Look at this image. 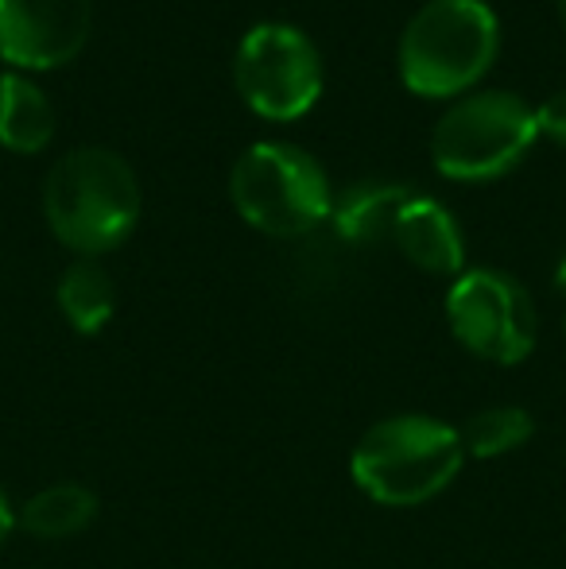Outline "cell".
Listing matches in <instances>:
<instances>
[{"instance_id":"cell-6","label":"cell","mask_w":566,"mask_h":569,"mask_svg":"<svg viewBox=\"0 0 566 569\" xmlns=\"http://www.w3.org/2000/svg\"><path fill=\"white\" fill-rule=\"evenodd\" d=\"M234 82L257 117L299 120L322 93V54L295 23H257L237 43Z\"/></svg>"},{"instance_id":"cell-18","label":"cell","mask_w":566,"mask_h":569,"mask_svg":"<svg viewBox=\"0 0 566 569\" xmlns=\"http://www.w3.org/2000/svg\"><path fill=\"white\" fill-rule=\"evenodd\" d=\"M559 20H563V28H566V0H559Z\"/></svg>"},{"instance_id":"cell-3","label":"cell","mask_w":566,"mask_h":569,"mask_svg":"<svg viewBox=\"0 0 566 569\" xmlns=\"http://www.w3.org/2000/svg\"><path fill=\"white\" fill-rule=\"evenodd\" d=\"M461 461L466 446L454 427L424 415H396L365 430L349 469L369 500L385 508H416L458 477Z\"/></svg>"},{"instance_id":"cell-13","label":"cell","mask_w":566,"mask_h":569,"mask_svg":"<svg viewBox=\"0 0 566 569\" xmlns=\"http://www.w3.org/2000/svg\"><path fill=\"white\" fill-rule=\"evenodd\" d=\"M98 519V496L82 485H51L36 492L20 511V527L39 539H70Z\"/></svg>"},{"instance_id":"cell-4","label":"cell","mask_w":566,"mask_h":569,"mask_svg":"<svg viewBox=\"0 0 566 569\" xmlns=\"http://www.w3.org/2000/svg\"><path fill=\"white\" fill-rule=\"evenodd\" d=\"M229 198L237 213L268 237H302L334 213L322 163L284 140H260L241 151L229 174Z\"/></svg>"},{"instance_id":"cell-2","label":"cell","mask_w":566,"mask_h":569,"mask_svg":"<svg viewBox=\"0 0 566 569\" xmlns=\"http://www.w3.org/2000/svg\"><path fill=\"white\" fill-rule=\"evenodd\" d=\"M500 23L485 0H427L396 51L400 82L419 98H458L493 70Z\"/></svg>"},{"instance_id":"cell-16","label":"cell","mask_w":566,"mask_h":569,"mask_svg":"<svg viewBox=\"0 0 566 569\" xmlns=\"http://www.w3.org/2000/svg\"><path fill=\"white\" fill-rule=\"evenodd\" d=\"M12 527H16V516H12V503H8V492L0 488V542L12 535Z\"/></svg>"},{"instance_id":"cell-5","label":"cell","mask_w":566,"mask_h":569,"mask_svg":"<svg viewBox=\"0 0 566 569\" xmlns=\"http://www.w3.org/2000/svg\"><path fill=\"white\" fill-rule=\"evenodd\" d=\"M536 140V109L528 101L508 90H477L438 117L430 159L454 182H493L513 171Z\"/></svg>"},{"instance_id":"cell-11","label":"cell","mask_w":566,"mask_h":569,"mask_svg":"<svg viewBox=\"0 0 566 569\" xmlns=\"http://www.w3.org/2000/svg\"><path fill=\"white\" fill-rule=\"evenodd\" d=\"M54 106L31 78L0 74V148L36 156L54 140Z\"/></svg>"},{"instance_id":"cell-15","label":"cell","mask_w":566,"mask_h":569,"mask_svg":"<svg viewBox=\"0 0 566 569\" xmlns=\"http://www.w3.org/2000/svg\"><path fill=\"white\" fill-rule=\"evenodd\" d=\"M536 128H539V136H547V140L566 148V90L552 93V98L536 109Z\"/></svg>"},{"instance_id":"cell-14","label":"cell","mask_w":566,"mask_h":569,"mask_svg":"<svg viewBox=\"0 0 566 569\" xmlns=\"http://www.w3.org/2000/svg\"><path fill=\"white\" fill-rule=\"evenodd\" d=\"M532 430H536V422H532V415L520 411V407H485V411H477L458 435H461L466 453L500 457V453L520 450L532 438Z\"/></svg>"},{"instance_id":"cell-9","label":"cell","mask_w":566,"mask_h":569,"mask_svg":"<svg viewBox=\"0 0 566 569\" xmlns=\"http://www.w3.org/2000/svg\"><path fill=\"white\" fill-rule=\"evenodd\" d=\"M393 240L416 268L430 271V276H461V268H466V244H461L458 221L435 198L411 194V202L396 218Z\"/></svg>"},{"instance_id":"cell-17","label":"cell","mask_w":566,"mask_h":569,"mask_svg":"<svg viewBox=\"0 0 566 569\" xmlns=\"http://www.w3.org/2000/svg\"><path fill=\"white\" fill-rule=\"evenodd\" d=\"M555 287H559V291H566V252H563L559 268H555Z\"/></svg>"},{"instance_id":"cell-12","label":"cell","mask_w":566,"mask_h":569,"mask_svg":"<svg viewBox=\"0 0 566 569\" xmlns=\"http://www.w3.org/2000/svg\"><path fill=\"white\" fill-rule=\"evenodd\" d=\"M54 299H59L62 318H67L78 333H101L117 310V287L101 263L78 260L59 276Z\"/></svg>"},{"instance_id":"cell-8","label":"cell","mask_w":566,"mask_h":569,"mask_svg":"<svg viewBox=\"0 0 566 569\" xmlns=\"http://www.w3.org/2000/svg\"><path fill=\"white\" fill-rule=\"evenodd\" d=\"M93 31V0H0V59L16 70H59Z\"/></svg>"},{"instance_id":"cell-1","label":"cell","mask_w":566,"mask_h":569,"mask_svg":"<svg viewBox=\"0 0 566 569\" xmlns=\"http://www.w3.org/2000/svg\"><path fill=\"white\" fill-rule=\"evenodd\" d=\"M47 226L78 256L121 248L140 221V182L113 148H75L47 171Z\"/></svg>"},{"instance_id":"cell-7","label":"cell","mask_w":566,"mask_h":569,"mask_svg":"<svg viewBox=\"0 0 566 569\" xmlns=\"http://www.w3.org/2000/svg\"><path fill=\"white\" fill-rule=\"evenodd\" d=\"M454 338L493 365H520L536 349V307L513 276L497 268H469L446 295Z\"/></svg>"},{"instance_id":"cell-10","label":"cell","mask_w":566,"mask_h":569,"mask_svg":"<svg viewBox=\"0 0 566 569\" xmlns=\"http://www.w3.org/2000/svg\"><path fill=\"white\" fill-rule=\"evenodd\" d=\"M411 202V190L400 182H380L365 179L354 182L346 194L334 202V229L346 244H377V240H393L396 218Z\"/></svg>"}]
</instances>
